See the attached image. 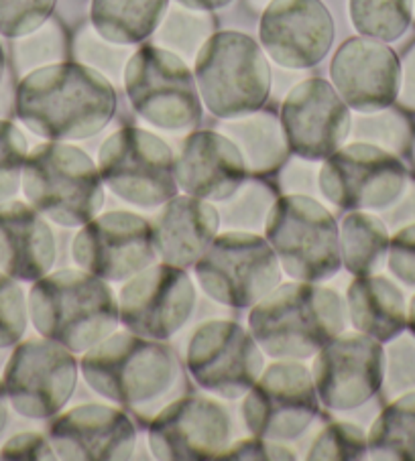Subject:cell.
<instances>
[{"label": "cell", "mask_w": 415, "mask_h": 461, "mask_svg": "<svg viewBox=\"0 0 415 461\" xmlns=\"http://www.w3.org/2000/svg\"><path fill=\"white\" fill-rule=\"evenodd\" d=\"M27 161V140L9 121H0V203L17 194Z\"/></svg>", "instance_id": "33"}, {"label": "cell", "mask_w": 415, "mask_h": 461, "mask_svg": "<svg viewBox=\"0 0 415 461\" xmlns=\"http://www.w3.org/2000/svg\"><path fill=\"white\" fill-rule=\"evenodd\" d=\"M58 0H0V35L27 37L45 25Z\"/></svg>", "instance_id": "34"}, {"label": "cell", "mask_w": 415, "mask_h": 461, "mask_svg": "<svg viewBox=\"0 0 415 461\" xmlns=\"http://www.w3.org/2000/svg\"><path fill=\"white\" fill-rule=\"evenodd\" d=\"M279 258L269 240L249 232L214 238L196 262V276L206 295L222 305L244 309L257 305L281 281Z\"/></svg>", "instance_id": "9"}, {"label": "cell", "mask_w": 415, "mask_h": 461, "mask_svg": "<svg viewBox=\"0 0 415 461\" xmlns=\"http://www.w3.org/2000/svg\"><path fill=\"white\" fill-rule=\"evenodd\" d=\"M369 451L374 459L415 461V391L399 396L374 420Z\"/></svg>", "instance_id": "30"}, {"label": "cell", "mask_w": 415, "mask_h": 461, "mask_svg": "<svg viewBox=\"0 0 415 461\" xmlns=\"http://www.w3.org/2000/svg\"><path fill=\"white\" fill-rule=\"evenodd\" d=\"M218 228L220 216L210 202L194 195H175L155 221V252L167 265L196 267L217 238Z\"/></svg>", "instance_id": "25"}, {"label": "cell", "mask_w": 415, "mask_h": 461, "mask_svg": "<svg viewBox=\"0 0 415 461\" xmlns=\"http://www.w3.org/2000/svg\"><path fill=\"white\" fill-rule=\"evenodd\" d=\"M346 312L356 331L391 341L405 330L407 305L401 289L381 275L356 276L348 287Z\"/></svg>", "instance_id": "26"}, {"label": "cell", "mask_w": 415, "mask_h": 461, "mask_svg": "<svg viewBox=\"0 0 415 461\" xmlns=\"http://www.w3.org/2000/svg\"><path fill=\"white\" fill-rule=\"evenodd\" d=\"M210 33V19L204 14L173 9L167 17L165 25L159 33V41L183 55H191L198 47H202Z\"/></svg>", "instance_id": "35"}, {"label": "cell", "mask_w": 415, "mask_h": 461, "mask_svg": "<svg viewBox=\"0 0 415 461\" xmlns=\"http://www.w3.org/2000/svg\"><path fill=\"white\" fill-rule=\"evenodd\" d=\"M86 383L104 399L133 411L153 407L171 394L180 362L170 346L137 333H110L82 357Z\"/></svg>", "instance_id": "4"}, {"label": "cell", "mask_w": 415, "mask_h": 461, "mask_svg": "<svg viewBox=\"0 0 415 461\" xmlns=\"http://www.w3.org/2000/svg\"><path fill=\"white\" fill-rule=\"evenodd\" d=\"M369 453V437L353 423H332L311 443V461H355Z\"/></svg>", "instance_id": "32"}, {"label": "cell", "mask_w": 415, "mask_h": 461, "mask_svg": "<svg viewBox=\"0 0 415 461\" xmlns=\"http://www.w3.org/2000/svg\"><path fill=\"white\" fill-rule=\"evenodd\" d=\"M346 305L318 283H290L261 299L249 315L254 341L273 357L303 360L345 331Z\"/></svg>", "instance_id": "2"}, {"label": "cell", "mask_w": 415, "mask_h": 461, "mask_svg": "<svg viewBox=\"0 0 415 461\" xmlns=\"http://www.w3.org/2000/svg\"><path fill=\"white\" fill-rule=\"evenodd\" d=\"M320 411V399L306 366L277 362L257 378L243 402L249 431L263 439L290 441L306 431Z\"/></svg>", "instance_id": "13"}, {"label": "cell", "mask_w": 415, "mask_h": 461, "mask_svg": "<svg viewBox=\"0 0 415 461\" xmlns=\"http://www.w3.org/2000/svg\"><path fill=\"white\" fill-rule=\"evenodd\" d=\"M124 87L143 121L161 131H191L202 118L198 84L178 53L143 45L126 63Z\"/></svg>", "instance_id": "8"}, {"label": "cell", "mask_w": 415, "mask_h": 461, "mask_svg": "<svg viewBox=\"0 0 415 461\" xmlns=\"http://www.w3.org/2000/svg\"><path fill=\"white\" fill-rule=\"evenodd\" d=\"M188 370L206 391L238 399L261 376V346L235 321H206L191 336Z\"/></svg>", "instance_id": "14"}, {"label": "cell", "mask_w": 415, "mask_h": 461, "mask_svg": "<svg viewBox=\"0 0 415 461\" xmlns=\"http://www.w3.org/2000/svg\"><path fill=\"white\" fill-rule=\"evenodd\" d=\"M318 399L334 411H350L371 401L385 378V349L364 333H338L314 360Z\"/></svg>", "instance_id": "15"}, {"label": "cell", "mask_w": 415, "mask_h": 461, "mask_svg": "<svg viewBox=\"0 0 415 461\" xmlns=\"http://www.w3.org/2000/svg\"><path fill=\"white\" fill-rule=\"evenodd\" d=\"M3 459L13 461H45L58 459V453L51 447V443L39 433H19L11 437L3 447Z\"/></svg>", "instance_id": "39"}, {"label": "cell", "mask_w": 415, "mask_h": 461, "mask_svg": "<svg viewBox=\"0 0 415 461\" xmlns=\"http://www.w3.org/2000/svg\"><path fill=\"white\" fill-rule=\"evenodd\" d=\"M196 84L212 114L243 118L267 102L271 68L254 39L238 31H220L199 47Z\"/></svg>", "instance_id": "6"}, {"label": "cell", "mask_w": 415, "mask_h": 461, "mask_svg": "<svg viewBox=\"0 0 415 461\" xmlns=\"http://www.w3.org/2000/svg\"><path fill=\"white\" fill-rule=\"evenodd\" d=\"M389 244L387 226L373 213L356 210L342 220L340 254L355 276L377 273L389 257Z\"/></svg>", "instance_id": "28"}, {"label": "cell", "mask_w": 415, "mask_h": 461, "mask_svg": "<svg viewBox=\"0 0 415 461\" xmlns=\"http://www.w3.org/2000/svg\"><path fill=\"white\" fill-rule=\"evenodd\" d=\"M389 268L403 285L415 289V224L391 238Z\"/></svg>", "instance_id": "37"}, {"label": "cell", "mask_w": 415, "mask_h": 461, "mask_svg": "<svg viewBox=\"0 0 415 461\" xmlns=\"http://www.w3.org/2000/svg\"><path fill=\"white\" fill-rule=\"evenodd\" d=\"M27 330L25 295L13 276L0 270V349L17 346Z\"/></svg>", "instance_id": "36"}, {"label": "cell", "mask_w": 415, "mask_h": 461, "mask_svg": "<svg viewBox=\"0 0 415 461\" xmlns=\"http://www.w3.org/2000/svg\"><path fill=\"white\" fill-rule=\"evenodd\" d=\"M244 157L226 134L199 131L183 140L175 179L188 195L206 202L230 200L246 179Z\"/></svg>", "instance_id": "23"}, {"label": "cell", "mask_w": 415, "mask_h": 461, "mask_svg": "<svg viewBox=\"0 0 415 461\" xmlns=\"http://www.w3.org/2000/svg\"><path fill=\"white\" fill-rule=\"evenodd\" d=\"M153 228L131 212H108L84 224L74 240V260L102 281H126L155 260Z\"/></svg>", "instance_id": "17"}, {"label": "cell", "mask_w": 415, "mask_h": 461, "mask_svg": "<svg viewBox=\"0 0 415 461\" xmlns=\"http://www.w3.org/2000/svg\"><path fill=\"white\" fill-rule=\"evenodd\" d=\"M330 76L348 108L379 113L397 102L401 63L389 45L363 35L340 45L332 59Z\"/></svg>", "instance_id": "21"}, {"label": "cell", "mask_w": 415, "mask_h": 461, "mask_svg": "<svg viewBox=\"0 0 415 461\" xmlns=\"http://www.w3.org/2000/svg\"><path fill=\"white\" fill-rule=\"evenodd\" d=\"M194 303L196 291L186 270L163 262L131 276L118 297V315L129 331L163 341L186 325Z\"/></svg>", "instance_id": "16"}, {"label": "cell", "mask_w": 415, "mask_h": 461, "mask_svg": "<svg viewBox=\"0 0 415 461\" xmlns=\"http://www.w3.org/2000/svg\"><path fill=\"white\" fill-rule=\"evenodd\" d=\"M134 427L123 411L108 404H79L50 425L58 459L123 461L134 449Z\"/></svg>", "instance_id": "22"}, {"label": "cell", "mask_w": 415, "mask_h": 461, "mask_svg": "<svg viewBox=\"0 0 415 461\" xmlns=\"http://www.w3.org/2000/svg\"><path fill=\"white\" fill-rule=\"evenodd\" d=\"M265 232L279 265L295 281L322 283L342 267L337 220L311 197H279L269 210Z\"/></svg>", "instance_id": "7"}, {"label": "cell", "mask_w": 415, "mask_h": 461, "mask_svg": "<svg viewBox=\"0 0 415 461\" xmlns=\"http://www.w3.org/2000/svg\"><path fill=\"white\" fill-rule=\"evenodd\" d=\"M397 102L401 108L415 113V43L407 50L401 63V86H399Z\"/></svg>", "instance_id": "40"}, {"label": "cell", "mask_w": 415, "mask_h": 461, "mask_svg": "<svg viewBox=\"0 0 415 461\" xmlns=\"http://www.w3.org/2000/svg\"><path fill=\"white\" fill-rule=\"evenodd\" d=\"M181 6L191 11H217L233 3V0H178Z\"/></svg>", "instance_id": "41"}, {"label": "cell", "mask_w": 415, "mask_h": 461, "mask_svg": "<svg viewBox=\"0 0 415 461\" xmlns=\"http://www.w3.org/2000/svg\"><path fill=\"white\" fill-rule=\"evenodd\" d=\"M217 459H228V461H287L295 459V453L291 449L277 445L271 439H263V437L254 435L253 439H243L235 443L233 447H226Z\"/></svg>", "instance_id": "38"}, {"label": "cell", "mask_w": 415, "mask_h": 461, "mask_svg": "<svg viewBox=\"0 0 415 461\" xmlns=\"http://www.w3.org/2000/svg\"><path fill=\"white\" fill-rule=\"evenodd\" d=\"M226 137L236 142L253 175L273 173L287 157L283 129L271 114H257L226 124Z\"/></svg>", "instance_id": "29"}, {"label": "cell", "mask_w": 415, "mask_h": 461, "mask_svg": "<svg viewBox=\"0 0 415 461\" xmlns=\"http://www.w3.org/2000/svg\"><path fill=\"white\" fill-rule=\"evenodd\" d=\"M407 185V167L399 158L369 142H355L326 158L320 189L342 210H387Z\"/></svg>", "instance_id": "11"}, {"label": "cell", "mask_w": 415, "mask_h": 461, "mask_svg": "<svg viewBox=\"0 0 415 461\" xmlns=\"http://www.w3.org/2000/svg\"><path fill=\"white\" fill-rule=\"evenodd\" d=\"M6 420H9V396H6L5 384L0 383V433L5 431Z\"/></svg>", "instance_id": "42"}, {"label": "cell", "mask_w": 415, "mask_h": 461, "mask_svg": "<svg viewBox=\"0 0 415 461\" xmlns=\"http://www.w3.org/2000/svg\"><path fill=\"white\" fill-rule=\"evenodd\" d=\"M55 260L51 228L33 205L0 203V270L17 281L35 283Z\"/></svg>", "instance_id": "24"}, {"label": "cell", "mask_w": 415, "mask_h": 461, "mask_svg": "<svg viewBox=\"0 0 415 461\" xmlns=\"http://www.w3.org/2000/svg\"><path fill=\"white\" fill-rule=\"evenodd\" d=\"M287 147L298 157L322 161L337 153L350 132V110L337 87L322 77L293 87L281 108Z\"/></svg>", "instance_id": "18"}, {"label": "cell", "mask_w": 415, "mask_h": 461, "mask_svg": "<svg viewBox=\"0 0 415 461\" xmlns=\"http://www.w3.org/2000/svg\"><path fill=\"white\" fill-rule=\"evenodd\" d=\"M29 315L43 338L69 352H88L106 339L121 320L108 285L90 273L69 268L35 281L29 293Z\"/></svg>", "instance_id": "3"}, {"label": "cell", "mask_w": 415, "mask_h": 461, "mask_svg": "<svg viewBox=\"0 0 415 461\" xmlns=\"http://www.w3.org/2000/svg\"><path fill=\"white\" fill-rule=\"evenodd\" d=\"M230 439V417L220 402L186 396L171 402L149 427V445L157 459H217Z\"/></svg>", "instance_id": "19"}, {"label": "cell", "mask_w": 415, "mask_h": 461, "mask_svg": "<svg viewBox=\"0 0 415 461\" xmlns=\"http://www.w3.org/2000/svg\"><path fill=\"white\" fill-rule=\"evenodd\" d=\"M17 116L39 137L79 140L98 134L116 110L115 87L82 63H53L21 79Z\"/></svg>", "instance_id": "1"}, {"label": "cell", "mask_w": 415, "mask_h": 461, "mask_svg": "<svg viewBox=\"0 0 415 461\" xmlns=\"http://www.w3.org/2000/svg\"><path fill=\"white\" fill-rule=\"evenodd\" d=\"M413 0H350V19L358 33L383 43L395 41L410 27Z\"/></svg>", "instance_id": "31"}, {"label": "cell", "mask_w": 415, "mask_h": 461, "mask_svg": "<svg viewBox=\"0 0 415 461\" xmlns=\"http://www.w3.org/2000/svg\"><path fill=\"white\" fill-rule=\"evenodd\" d=\"M413 14H415V0H413Z\"/></svg>", "instance_id": "45"}, {"label": "cell", "mask_w": 415, "mask_h": 461, "mask_svg": "<svg viewBox=\"0 0 415 461\" xmlns=\"http://www.w3.org/2000/svg\"><path fill=\"white\" fill-rule=\"evenodd\" d=\"M3 76H5V51H3V45H0V82H3Z\"/></svg>", "instance_id": "44"}, {"label": "cell", "mask_w": 415, "mask_h": 461, "mask_svg": "<svg viewBox=\"0 0 415 461\" xmlns=\"http://www.w3.org/2000/svg\"><path fill=\"white\" fill-rule=\"evenodd\" d=\"M407 325H410V330L415 333V295L411 297L410 307H407Z\"/></svg>", "instance_id": "43"}, {"label": "cell", "mask_w": 415, "mask_h": 461, "mask_svg": "<svg viewBox=\"0 0 415 461\" xmlns=\"http://www.w3.org/2000/svg\"><path fill=\"white\" fill-rule=\"evenodd\" d=\"M259 35L269 58L279 66L306 69L330 51L334 21L320 0H271Z\"/></svg>", "instance_id": "20"}, {"label": "cell", "mask_w": 415, "mask_h": 461, "mask_svg": "<svg viewBox=\"0 0 415 461\" xmlns=\"http://www.w3.org/2000/svg\"><path fill=\"white\" fill-rule=\"evenodd\" d=\"M102 183L126 203L153 210L178 195L175 161L165 142L126 126L106 139L98 155Z\"/></svg>", "instance_id": "10"}, {"label": "cell", "mask_w": 415, "mask_h": 461, "mask_svg": "<svg viewBox=\"0 0 415 461\" xmlns=\"http://www.w3.org/2000/svg\"><path fill=\"white\" fill-rule=\"evenodd\" d=\"M167 0H92V23L102 39L118 45L141 43L157 29Z\"/></svg>", "instance_id": "27"}, {"label": "cell", "mask_w": 415, "mask_h": 461, "mask_svg": "<svg viewBox=\"0 0 415 461\" xmlns=\"http://www.w3.org/2000/svg\"><path fill=\"white\" fill-rule=\"evenodd\" d=\"M21 183L29 203L66 228L88 224L104 203L98 167L82 149L66 142H45L31 150Z\"/></svg>", "instance_id": "5"}, {"label": "cell", "mask_w": 415, "mask_h": 461, "mask_svg": "<svg viewBox=\"0 0 415 461\" xmlns=\"http://www.w3.org/2000/svg\"><path fill=\"white\" fill-rule=\"evenodd\" d=\"M78 383V362L53 339L23 341L5 370V391L13 409L27 419H50L66 407Z\"/></svg>", "instance_id": "12"}]
</instances>
